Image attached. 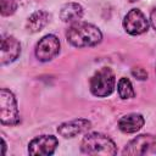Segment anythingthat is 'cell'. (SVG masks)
Returning a JSON list of instances; mask_svg holds the SVG:
<instances>
[{
	"instance_id": "1",
	"label": "cell",
	"mask_w": 156,
	"mask_h": 156,
	"mask_svg": "<svg viewBox=\"0 0 156 156\" xmlns=\"http://www.w3.org/2000/svg\"><path fill=\"white\" fill-rule=\"evenodd\" d=\"M66 38L76 48H88L98 45L102 39L101 30L91 23L74 22L66 30Z\"/></svg>"
},
{
	"instance_id": "2",
	"label": "cell",
	"mask_w": 156,
	"mask_h": 156,
	"mask_svg": "<svg viewBox=\"0 0 156 156\" xmlns=\"http://www.w3.org/2000/svg\"><path fill=\"white\" fill-rule=\"evenodd\" d=\"M80 150L87 155H116L117 149L111 138L101 133L87 134L80 144Z\"/></svg>"
},
{
	"instance_id": "3",
	"label": "cell",
	"mask_w": 156,
	"mask_h": 156,
	"mask_svg": "<svg viewBox=\"0 0 156 156\" xmlns=\"http://www.w3.org/2000/svg\"><path fill=\"white\" fill-rule=\"evenodd\" d=\"M115 73L108 67L100 68L90 79V90L98 98H105L112 94L115 89Z\"/></svg>"
},
{
	"instance_id": "4",
	"label": "cell",
	"mask_w": 156,
	"mask_h": 156,
	"mask_svg": "<svg viewBox=\"0 0 156 156\" xmlns=\"http://www.w3.org/2000/svg\"><path fill=\"white\" fill-rule=\"evenodd\" d=\"M0 119L2 124L15 126L20 122V113L15 95L7 90H0Z\"/></svg>"
},
{
	"instance_id": "5",
	"label": "cell",
	"mask_w": 156,
	"mask_h": 156,
	"mask_svg": "<svg viewBox=\"0 0 156 156\" xmlns=\"http://www.w3.org/2000/svg\"><path fill=\"white\" fill-rule=\"evenodd\" d=\"M123 27L127 33L132 35H139L143 34L144 32L147 30L149 28V21L146 20L145 15L138 10V9H132L123 20Z\"/></svg>"
},
{
	"instance_id": "6",
	"label": "cell",
	"mask_w": 156,
	"mask_h": 156,
	"mask_svg": "<svg viewBox=\"0 0 156 156\" xmlns=\"http://www.w3.org/2000/svg\"><path fill=\"white\" fill-rule=\"evenodd\" d=\"M60 51V41L58 39L52 35L48 34L43 37L35 46V56L39 61H50L52 60Z\"/></svg>"
},
{
	"instance_id": "7",
	"label": "cell",
	"mask_w": 156,
	"mask_h": 156,
	"mask_svg": "<svg viewBox=\"0 0 156 156\" xmlns=\"http://www.w3.org/2000/svg\"><path fill=\"white\" fill-rule=\"evenodd\" d=\"M57 145L58 141L54 135H40L30 140L28 144V152L29 155L49 156L54 154Z\"/></svg>"
},
{
	"instance_id": "8",
	"label": "cell",
	"mask_w": 156,
	"mask_h": 156,
	"mask_svg": "<svg viewBox=\"0 0 156 156\" xmlns=\"http://www.w3.org/2000/svg\"><path fill=\"white\" fill-rule=\"evenodd\" d=\"M21 54V44L20 41L12 37L7 35L1 39V48H0V61L1 65H7L13 62Z\"/></svg>"
},
{
	"instance_id": "9",
	"label": "cell",
	"mask_w": 156,
	"mask_h": 156,
	"mask_svg": "<svg viewBox=\"0 0 156 156\" xmlns=\"http://www.w3.org/2000/svg\"><path fill=\"white\" fill-rule=\"evenodd\" d=\"M154 143V136L149 134H141L130 140L123 149V155H144L149 149H151Z\"/></svg>"
},
{
	"instance_id": "10",
	"label": "cell",
	"mask_w": 156,
	"mask_h": 156,
	"mask_svg": "<svg viewBox=\"0 0 156 156\" xmlns=\"http://www.w3.org/2000/svg\"><path fill=\"white\" fill-rule=\"evenodd\" d=\"M90 126L91 124L88 119L78 118V119H73V121L60 124L57 128V133L63 138H73L78 134L87 132L90 128Z\"/></svg>"
},
{
	"instance_id": "11",
	"label": "cell",
	"mask_w": 156,
	"mask_h": 156,
	"mask_svg": "<svg viewBox=\"0 0 156 156\" xmlns=\"http://www.w3.org/2000/svg\"><path fill=\"white\" fill-rule=\"evenodd\" d=\"M144 117L139 113H129L118 121V128L123 133H135L144 126Z\"/></svg>"
},
{
	"instance_id": "12",
	"label": "cell",
	"mask_w": 156,
	"mask_h": 156,
	"mask_svg": "<svg viewBox=\"0 0 156 156\" xmlns=\"http://www.w3.org/2000/svg\"><path fill=\"white\" fill-rule=\"evenodd\" d=\"M48 22H49L48 12L39 10V11H35L34 13H32L29 16V18L27 20V23H26V28L28 32L35 33V32L41 30L48 24Z\"/></svg>"
},
{
	"instance_id": "13",
	"label": "cell",
	"mask_w": 156,
	"mask_h": 156,
	"mask_svg": "<svg viewBox=\"0 0 156 156\" xmlns=\"http://www.w3.org/2000/svg\"><path fill=\"white\" fill-rule=\"evenodd\" d=\"M83 16V7L79 4L76 2H68L66 4L60 12V17L63 22L67 23H74L78 22Z\"/></svg>"
},
{
	"instance_id": "14",
	"label": "cell",
	"mask_w": 156,
	"mask_h": 156,
	"mask_svg": "<svg viewBox=\"0 0 156 156\" xmlns=\"http://www.w3.org/2000/svg\"><path fill=\"white\" fill-rule=\"evenodd\" d=\"M117 90L121 96V99H132L134 98L135 93L133 89V85L128 78H121L117 84Z\"/></svg>"
},
{
	"instance_id": "15",
	"label": "cell",
	"mask_w": 156,
	"mask_h": 156,
	"mask_svg": "<svg viewBox=\"0 0 156 156\" xmlns=\"http://www.w3.org/2000/svg\"><path fill=\"white\" fill-rule=\"evenodd\" d=\"M18 4H20V0H0L1 15L2 16H11L17 10Z\"/></svg>"
},
{
	"instance_id": "16",
	"label": "cell",
	"mask_w": 156,
	"mask_h": 156,
	"mask_svg": "<svg viewBox=\"0 0 156 156\" xmlns=\"http://www.w3.org/2000/svg\"><path fill=\"white\" fill-rule=\"evenodd\" d=\"M132 74L139 80H145L147 78V72L143 67H134L132 69Z\"/></svg>"
},
{
	"instance_id": "17",
	"label": "cell",
	"mask_w": 156,
	"mask_h": 156,
	"mask_svg": "<svg viewBox=\"0 0 156 156\" xmlns=\"http://www.w3.org/2000/svg\"><path fill=\"white\" fill-rule=\"evenodd\" d=\"M150 22H151L152 28L156 30V9H154L152 12H151V15H150Z\"/></svg>"
},
{
	"instance_id": "18",
	"label": "cell",
	"mask_w": 156,
	"mask_h": 156,
	"mask_svg": "<svg viewBox=\"0 0 156 156\" xmlns=\"http://www.w3.org/2000/svg\"><path fill=\"white\" fill-rule=\"evenodd\" d=\"M1 145H2V155H5V151H6V144H5L4 138H1Z\"/></svg>"
},
{
	"instance_id": "19",
	"label": "cell",
	"mask_w": 156,
	"mask_h": 156,
	"mask_svg": "<svg viewBox=\"0 0 156 156\" xmlns=\"http://www.w3.org/2000/svg\"><path fill=\"white\" fill-rule=\"evenodd\" d=\"M151 150L154 152H156V138H154V143H152V146H151Z\"/></svg>"
},
{
	"instance_id": "20",
	"label": "cell",
	"mask_w": 156,
	"mask_h": 156,
	"mask_svg": "<svg viewBox=\"0 0 156 156\" xmlns=\"http://www.w3.org/2000/svg\"><path fill=\"white\" fill-rule=\"evenodd\" d=\"M129 1H132V2H134V1H136V0H129Z\"/></svg>"
}]
</instances>
